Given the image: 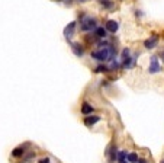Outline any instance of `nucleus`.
Here are the masks:
<instances>
[{
  "label": "nucleus",
  "instance_id": "1",
  "mask_svg": "<svg viewBox=\"0 0 164 163\" xmlns=\"http://www.w3.org/2000/svg\"><path fill=\"white\" fill-rule=\"evenodd\" d=\"M115 55V51L112 47H103L97 51H93L92 52V57L93 58L99 60V61H106V60H112Z\"/></svg>",
  "mask_w": 164,
  "mask_h": 163
},
{
  "label": "nucleus",
  "instance_id": "2",
  "mask_svg": "<svg viewBox=\"0 0 164 163\" xmlns=\"http://www.w3.org/2000/svg\"><path fill=\"white\" fill-rule=\"evenodd\" d=\"M96 28H97V23H96V20L93 19V18L84 16V18L81 19V25H80V29H81V31L87 32V31H94Z\"/></svg>",
  "mask_w": 164,
  "mask_h": 163
},
{
  "label": "nucleus",
  "instance_id": "3",
  "mask_svg": "<svg viewBox=\"0 0 164 163\" xmlns=\"http://www.w3.org/2000/svg\"><path fill=\"white\" fill-rule=\"evenodd\" d=\"M160 70H161V67L158 64L157 57H151V64H150V67H148V73L154 74V73H158Z\"/></svg>",
  "mask_w": 164,
  "mask_h": 163
},
{
  "label": "nucleus",
  "instance_id": "4",
  "mask_svg": "<svg viewBox=\"0 0 164 163\" xmlns=\"http://www.w3.org/2000/svg\"><path fill=\"white\" fill-rule=\"evenodd\" d=\"M118 28H119V25H118V22L116 20H108L106 22V31H109V32H112V34H115L116 31H118Z\"/></svg>",
  "mask_w": 164,
  "mask_h": 163
},
{
  "label": "nucleus",
  "instance_id": "5",
  "mask_svg": "<svg viewBox=\"0 0 164 163\" xmlns=\"http://www.w3.org/2000/svg\"><path fill=\"white\" fill-rule=\"evenodd\" d=\"M74 28H76V22H71V23H68V25L66 26V29H64V37H66L67 39H70L73 37Z\"/></svg>",
  "mask_w": 164,
  "mask_h": 163
},
{
  "label": "nucleus",
  "instance_id": "6",
  "mask_svg": "<svg viewBox=\"0 0 164 163\" xmlns=\"http://www.w3.org/2000/svg\"><path fill=\"white\" fill-rule=\"evenodd\" d=\"M158 44V37H151V38H148L147 41L144 42V45H145V48H148V50H151V48H154V47Z\"/></svg>",
  "mask_w": 164,
  "mask_h": 163
},
{
  "label": "nucleus",
  "instance_id": "7",
  "mask_svg": "<svg viewBox=\"0 0 164 163\" xmlns=\"http://www.w3.org/2000/svg\"><path fill=\"white\" fill-rule=\"evenodd\" d=\"M99 119H100V117H97V115H92V117H87V118H86V119H84V124L87 125V127H90V125L99 122Z\"/></svg>",
  "mask_w": 164,
  "mask_h": 163
},
{
  "label": "nucleus",
  "instance_id": "8",
  "mask_svg": "<svg viewBox=\"0 0 164 163\" xmlns=\"http://www.w3.org/2000/svg\"><path fill=\"white\" fill-rule=\"evenodd\" d=\"M73 51H74V54L77 55V57H81L83 55V47L80 45V44H73Z\"/></svg>",
  "mask_w": 164,
  "mask_h": 163
},
{
  "label": "nucleus",
  "instance_id": "9",
  "mask_svg": "<svg viewBox=\"0 0 164 163\" xmlns=\"http://www.w3.org/2000/svg\"><path fill=\"white\" fill-rule=\"evenodd\" d=\"M108 159H109V162H115V159H116V149H115V146H112L111 150L108 151Z\"/></svg>",
  "mask_w": 164,
  "mask_h": 163
},
{
  "label": "nucleus",
  "instance_id": "10",
  "mask_svg": "<svg viewBox=\"0 0 164 163\" xmlns=\"http://www.w3.org/2000/svg\"><path fill=\"white\" fill-rule=\"evenodd\" d=\"M81 112H83L84 115H89V114H92V112H93L92 105H89L87 102H84V104H83V106H81Z\"/></svg>",
  "mask_w": 164,
  "mask_h": 163
},
{
  "label": "nucleus",
  "instance_id": "11",
  "mask_svg": "<svg viewBox=\"0 0 164 163\" xmlns=\"http://www.w3.org/2000/svg\"><path fill=\"white\" fill-rule=\"evenodd\" d=\"M132 66H134V58H131L129 55H128V57H125V58H124V67H126V69H131Z\"/></svg>",
  "mask_w": 164,
  "mask_h": 163
},
{
  "label": "nucleus",
  "instance_id": "12",
  "mask_svg": "<svg viewBox=\"0 0 164 163\" xmlns=\"http://www.w3.org/2000/svg\"><path fill=\"white\" fill-rule=\"evenodd\" d=\"M94 32H96V35H97L99 38H105L106 37V29L105 28H96Z\"/></svg>",
  "mask_w": 164,
  "mask_h": 163
},
{
  "label": "nucleus",
  "instance_id": "13",
  "mask_svg": "<svg viewBox=\"0 0 164 163\" xmlns=\"http://www.w3.org/2000/svg\"><path fill=\"white\" fill-rule=\"evenodd\" d=\"M126 159H128V162L129 163H137L138 156L135 154V153H128V154H126Z\"/></svg>",
  "mask_w": 164,
  "mask_h": 163
},
{
  "label": "nucleus",
  "instance_id": "14",
  "mask_svg": "<svg viewBox=\"0 0 164 163\" xmlns=\"http://www.w3.org/2000/svg\"><path fill=\"white\" fill-rule=\"evenodd\" d=\"M23 153H25V150H23V147H18V149H15V150L12 151V154H13L15 157L23 156Z\"/></svg>",
  "mask_w": 164,
  "mask_h": 163
},
{
  "label": "nucleus",
  "instance_id": "15",
  "mask_svg": "<svg viewBox=\"0 0 164 163\" xmlns=\"http://www.w3.org/2000/svg\"><path fill=\"white\" fill-rule=\"evenodd\" d=\"M125 157H126V151H119L118 154H116V159H118L119 162H124Z\"/></svg>",
  "mask_w": 164,
  "mask_h": 163
},
{
  "label": "nucleus",
  "instance_id": "16",
  "mask_svg": "<svg viewBox=\"0 0 164 163\" xmlns=\"http://www.w3.org/2000/svg\"><path fill=\"white\" fill-rule=\"evenodd\" d=\"M128 55H129V50H128V48H125L124 52H122V57L125 58V57H128Z\"/></svg>",
  "mask_w": 164,
  "mask_h": 163
},
{
  "label": "nucleus",
  "instance_id": "17",
  "mask_svg": "<svg viewBox=\"0 0 164 163\" xmlns=\"http://www.w3.org/2000/svg\"><path fill=\"white\" fill-rule=\"evenodd\" d=\"M106 70H108V69H106V67H103V66H99L97 69H96V72H106Z\"/></svg>",
  "mask_w": 164,
  "mask_h": 163
},
{
  "label": "nucleus",
  "instance_id": "18",
  "mask_svg": "<svg viewBox=\"0 0 164 163\" xmlns=\"http://www.w3.org/2000/svg\"><path fill=\"white\" fill-rule=\"evenodd\" d=\"M39 163H50V159H48V157H45V159H41Z\"/></svg>",
  "mask_w": 164,
  "mask_h": 163
},
{
  "label": "nucleus",
  "instance_id": "19",
  "mask_svg": "<svg viewBox=\"0 0 164 163\" xmlns=\"http://www.w3.org/2000/svg\"><path fill=\"white\" fill-rule=\"evenodd\" d=\"M137 163H145V160H144V159H138Z\"/></svg>",
  "mask_w": 164,
  "mask_h": 163
},
{
  "label": "nucleus",
  "instance_id": "20",
  "mask_svg": "<svg viewBox=\"0 0 164 163\" xmlns=\"http://www.w3.org/2000/svg\"><path fill=\"white\" fill-rule=\"evenodd\" d=\"M79 2H81V3H83V2H87V0H79Z\"/></svg>",
  "mask_w": 164,
  "mask_h": 163
},
{
  "label": "nucleus",
  "instance_id": "21",
  "mask_svg": "<svg viewBox=\"0 0 164 163\" xmlns=\"http://www.w3.org/2000/svg\"><path fill=\"white\" fill-rule=\"evenodd\" d=\"M160 163H164V159H163V160H161V162H160Z\"/></svg>",
  "mask_w": 164,
  "mask_h": 163
},
{
  "label": "nucleus",
  "instance_id": "22",
  "mask_svg": "<svg viewBox=\"0 0 164 163\" xmlns=\"http://www.w3.org/2000/svg\"><path fill=\"white\" fill-rule=\"evenodd\" d=\"M121 163H126V162H125V160H124V162H121Z\"/></svg>",
  "mask_w": 164,
  "mask_h": 163
},
{
  "label": "nucleus",
  "instance_id": "23",
  "mask_svg": "<svg viewBox=\"0 0 164 163\" xmlns=\"http://www.w3.org/2000/svg\"><path fill=\"white\" fill-rule=\"evenodd\" d=\"M163 58H164V52H163Z\"/></svg>",
  "mask_w": 164,
  "mask_h": 163
},
{
  "label": "nucleus",
  "instance_id": "24",
  "mask_svg": "<svg viewBox=\"0 0 164 163\" xmlns=\"http://www.w3.org/2000/svg\"><path fill=\"white\" fill-rule=\"evenodd\" d=\"M100 2H102V0H100Z\"/></svg>",
  "mask_w": 164,
  "mask_h": 163
}]
</instances>
